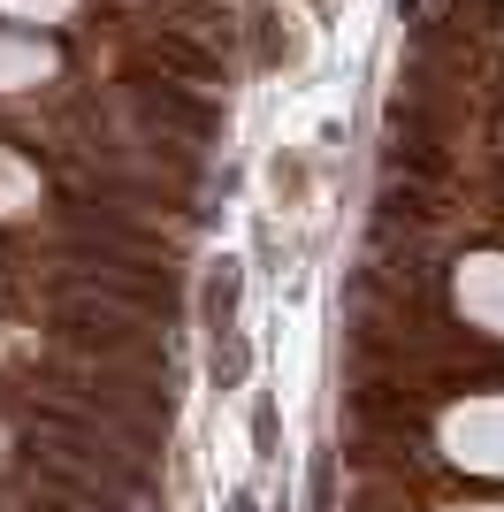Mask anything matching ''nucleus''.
Segmentation results:
<instances>
[{"mask_svg": "<svg viewBox=\"0 0 504 512\" xmlns=\"http://www.w3.org/2000/svg\"><path fill=\"white\" fill-rule=\"evenodd\" d=\"M199 314H207V344H214V383L237 390V383H245V337H237V260H214L207 291H199Z\"/></svg>", "mask_w": 504, "mask_h": 512, "instance_id": "nucleus-1", "label": "nucleus"}]
</instances>
